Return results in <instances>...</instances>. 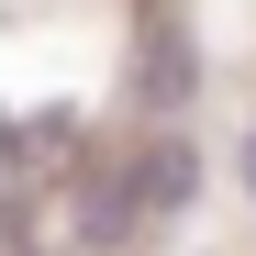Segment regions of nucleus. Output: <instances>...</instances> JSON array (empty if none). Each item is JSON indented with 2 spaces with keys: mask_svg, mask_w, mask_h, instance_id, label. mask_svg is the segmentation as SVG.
Returning <instances> with one entry per match:
<instances>
[{
  "mask_svg": "<svg viewBox=\"0 0 256 256\" xmlns=\"http://www.w3.org/2000/svg\"><path fill=\"white\" fill-rule=\"evenodd\" d=\"M190 100H200V45H190L178 0H145V12H134V112L167 134Z\"/></svg>",
  "mask_w": 256,
  "mask_h": 256,
  "instance_id": "1",
  "label": "nucleus"
},
{
  "mask_svg": "<svg viewBox=\"0 0 256 256\" xmlns=\"http://www.w3.org/2000/svg\"><path fill=\"white\" fill-rule=\"evenodd\" d=\"M122 190H134V212H145V223L190 212V200H200V145H190V134H145V156L122 167Z\"/></svg>",
  "mask_w": 256,
  "mask_h": 256,
  "instance_id": "2",
  "label": "nucleus"
},
{
  "mask_svg": "<svg viewBox=\"0 0 256 256\" xmlns=\"http://www.w3.org/2000/svg\"><path fill=\"white\" fill-rule=\"evenodd\" d=\"M78 223H90V234H134V223H145V212H134V190H122V167H100V178L78 190Z\"/></svg>",
  "mask_w": 256,
  "mask_h": 256,
  "instance_id": "3",
  "label": "nucleus"
},
{
  "mask_svg": "<svg viewBox=\"0 0 256 256\" xmlns=\"http://www.w3.org/2000/svg\"><path fill=\"white\" fill-rule=\"evenodd\" d=\"M234 178H245V200H256V122H245V145H234Z\"/></svg>",
  "mask_w": 256,
  "mask_h": 256,
  "instance_id": "4",
  "label": "nucleus"
}]
</instances>
